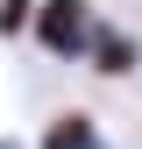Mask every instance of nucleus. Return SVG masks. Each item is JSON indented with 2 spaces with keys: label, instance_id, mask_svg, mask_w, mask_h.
Here are the masks:
<instances>
[{
  "label": "nucleus",
  "instance_id": "4",
  "mask_svg": "<svg viewBox=\"0 0 142 149\" xmlns=\"http://www.w3.org/2000/svg\"><path fill=\"white\" fill-rule=\"evenodd\" d=\"M29 14H36V0H0V36H22Z\"/></svg>",
  "mask_w": 142,
  "mask_h": 149
},
{
  "label": "nucleus",
  "instance_id": "3",
  "mask_svg": "<svg viewBox=\"0 0 142 149\" xmlns=\"http://www.w3.org/2000/svg\"><path fill=\"white\" fill-rule=\"evenodd\" d=\"M36 149H114V142L100 135V121H93V114H57L43 135H36Z\"/></svg>",
  "mask_w": 142,
  "mask_h": 149
},
{
  "label": "nucleus",
  "instance_id": "2",
  "mask_svg": "<svg viewBox=\"0 0 142 149\" xmlns=\"http://www.w3.org/2000/svg\"><path fill=\"white\" fill-rule=\"evenodd\" d=\"M85 64H93L100 71V78H128V71H142V43H135V36L128 29H93V50H85Z\"/></svg>",
  "mask_w": 142,
  "mask_h": 149
},
{
  "label": "nucleus",
  "instance_id": "5",
  "mask_svg": "<svg viewBox=\"0 0 142 149\" xmlns=\"http://www.w3.org/2000/svg\"><path fill=\"white\" fill-rule=\"evenodd\" d=\"M0 149H22V142H14V135H0Z\"/></svg>",
  "mask_w": 142,
  "mask_h": 149
},
{
  "label": "nucleus",
  "instance_id": "1",
  "mask_svg": "<svg viewBox=\"0 0 142 149\" xmlns=\"http://www.w3.org/2000/svg\"><path fill=\"white\" fill-rule=\"evenodd\" d=\"M29 29H36V43H43L57 64H85L100 14H93V0H36V22Z\"/></svg>",
  "mask_w": 142,
  "mask_h": 149
}]
</instances>
